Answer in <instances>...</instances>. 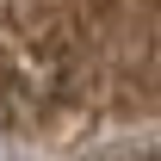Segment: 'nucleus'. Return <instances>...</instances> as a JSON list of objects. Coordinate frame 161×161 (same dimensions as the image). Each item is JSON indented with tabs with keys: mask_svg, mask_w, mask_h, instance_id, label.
Listing matches in <instances>:
<instances>
[{
	"mask_svg": "<svg viewBox=\"0 0 161 161\" xmlns=\"http://www.w3.org/2000/svg\"><path fill=\"white\" fill-rule=\"evenodd\" d=\"M161 118V0H0V130L25 142Z\"/></svg>",
	"mask_w": 161,
	"mask_h": 161,
	"instance_id": "obj_1",
	"label": "nucleus"
}]
</instances>
